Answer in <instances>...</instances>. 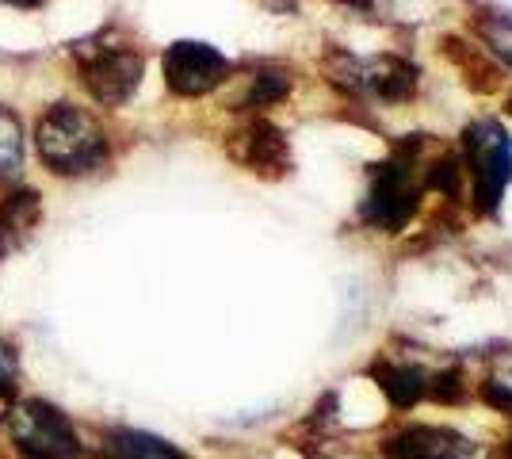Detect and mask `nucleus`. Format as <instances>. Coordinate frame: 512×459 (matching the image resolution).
Here are the masks:
<instances>
[{
  "label": "nucleus",
  "instance_id": "nucleus-17",
  "mask_svg": "<svg viewBox=\"0 0 512 459\" xmlns=\"http://www.w3.org/2000/svg\"><path fill=\"white\" fill-rule=\"evenodd\" d=\"M20 387V360L8 341H0V398H12Z\"/></svg>",
  "mask_w": 512,
  "mask_h": 459
},
{
  "label": "nucleus",
  "instance_id": "nucleus-1",
  "mask_svg": "<svg viewBox=\"0 0 512 459\" xmlns=\"http://www.w3.org/2000/svg\"><path fill=\"white\" fill-rule=\"evenodd\" d=\"M35 150L50 165V173L81 176L104 161L107 142L100 123L88 111L73 104H54L35 127Z\"/></svg>",
  "mask_w": 512,
  "mask_h": 459
},
{
  "label": "nucleus",
  "instance_id": "nucleus-21",
  "mask_svg": "<svg viewBox=\"0 0 512 459\" xmlns=\"http://www.w3.org/2000/svg\"><path fill=\"white\" fill-rule=\"evenodd\" d=\"M505 452H509V459H512V437H509V448H505Z\"/></svg>",
  "mask_w": 512,
  "mask_h": 459
},
{
  "label": "nucleus",
  "instance_id": "nucleus-5",
  "mask_svg": "<svg viewBox=\"0 0 512 459\" xmlns=\"http://www.w3.org/2000/svg\"><path fill=\"white\" fill-rule=\"evenodd\" d=\"M142 54L130 46H92L81 50V81L92 92L96 104L119 108L134 96V88L142 85Z\"/></svg>",
  "mask_w": 512,
  "mask_h": 459
},
{
  "label": "nucleus",
  "instance_id": "nucleus-22",
  "mask_svg": "<svg viewBox=\"0 0 512 459\" xmlns=\"http://www.w3.org/2000/svg\"><path fill=\"white\" fill-rule=\"evenodd\" d=\"M509 111H512V100H509Z\"/></svg>",
  "mask_w": 512,
  "mask_h": 459
},
{
  "label": "nucleus",
  "instance_id": "nucleus-14",
  "mask_svg": "<svg viewBox=\"0 0 512 459\" xmlns=\"http://www.w3.org/2000/svg\"><path fill=\"white\" fill-rule=\"evenodd\" d=\"M291 92V81L276 73V69H264V73H256L253 77V88H249V96H245V108H268V104H276Z\"/></svg>",
  "mask_w": 512,
  "mask_h": 459
},
{
  "label": "nucleus",
  "instance_id": "nucleus-9",
  "mask_svg": "<svg viewBox=\"0 0 512 459\" xmlns=\"http://www.w3.org/2000/svg\"><path fill=\"white\" fill-rule=\"evenodd\" d=\"M352 88H363V92H371L379 100L398 104V100H409L417 92V69L402 62V58H394V54H383V58H375L367 66L352 69Z\"/></svg>",
  "mask_w": 512,
  "mask_h": 459
},
{
  "label": "nucleus",
  "instance_id": "nucleus-12",
  "mask_svg": "<svg viewBox=\"0 0 512 459\" xmlns=\"http://www.w3.org/2000/svg\"><path fill=\"white\" fill-rule=\"evenodd\" d=\"M371 375L379 379L383 394L398 406V410L417 406V402L428 394V375L421 372V368H413V364H375Z\"/></svg>",
  "mask_w": 512,
  "mask_h": 459
},
{
  "label": "nucleus",
  "instance_id": "nucleus-3",
  "mask_svg": "<svg viewBox=\"0 0 512 459\" xmlns=\"http://www.w3.org/2000/svg\"><path fill=\"white\" fill-rule=\"evenodd\" d=\"M8 437L27 459H81L85 444L73 421L43 398H23L8 410Z\"/></svg>",
  "mask_w": 512,
  "mask_h": 459
},
{
  "label": "nucleus",
  "instance_id": "nucleus-13",
  "mask_svg": "<svg viewBox=\"0 0 512 459\" xmlns=\"http://www.w3.org/2000/svg\"><path fill=\"white\" fill-rule=\"evenodd\" d=\"M23 169V127L8 108H0V180H16Z\"/></svg>",
  "mask_w": 512,
  "mask_h": 459
},
{
  "label": "nucleus",
  "instance_id": "nucleus-10",
  "mask_svg": "<svg viewBox=\"0 0 512 459\" xmlns=\"http://www.w3.org/2000/svg\"><path fill=\"white\" fill-rule=\"evenodd\" d=\"M39 219V192L35 188H20L8 199H0V257L20 249L23 241L31 238Z\"/></svg>",
  "mask_w": 512,
  "mask_h": 459
},
{
  "label": "nucleus",
  "instance_id": "nucleus-4",
  "mask_svg": "<svg viewBox=\"0 0 512 459\" xmlns=\"http://www.w3.org/2000/svg\"><path fill=\"white\" fill-rule=\"evenodd\" d=\"M463 153H467V169L474 180V203L482 215H493L501 207V196L512 180V138L501 123L482 119L470 123L463 131Z\"/></svg>",
  "mask_w": 512,
  "mask_h": 459
},
{
  "label": "nucleus",
  "instance_id": "nucleus-16",
  "mask_svg": "<svg viewBox=\"0 0 512 459\" xmlns=\"http://www.w3.org/2000/svg\"><path fill=\"white\" fill-rule=\"evenodd\" d=\"M428 394L440 398V402H463V394H467V387H463V372H459V368H448V372L432 375Z\"/></svg>",
  "mask_w": 512,
  "mask_h": 459
},
{
  "label": "nucleus",
  "instance_id": "nucleus-6",
  "mask_svg": "<svg viewBox=\"0 0 512 459\" xmlns=\"http://www.w3.org/2000/svg\"><path fill=\"white\" fill-rule=\"evenodd\" d=\"M165 81L176 96H207L211 88H218L230 77V62L207 43H172L165 50Z\"/></svg>",
  "mask_w": 512,
  "mask_h": 459
},
{
  "label": "nucleus",
  "instance_id": "nucleus-11",
  "mask_svg": "<svg viewBox=\"0 0 512 459\" xmlns=\"http://www.w3.org/2000/svg\"><path fill=\"white\" fill-rule=\"evenodd\" d=\"M107 459H188L165 437H153L142 429H111L104 437Z\"/></svg>",
  "mask_w": 512,
  "mask_h": 459
},
{
  "label": "nucleus",
  "instance_id": "nucleus-2",
  "mask_svg": "<svg viewBox=\"0 0 512 459\" xmlns=\"http://www.w3.org/2000/svg\"><path fill=\"white\" fill-rule=\"evenodd\" d=\"M413 146H402L398 153H390L383 165L371 169V192L360 203V219L375 230L398 234L406 230L409 219L421 207V184L413 180Z\"/></svg>",
  "mask_w": 512,
  "mask_h": 459
},
{
  "label": "nucleus",
  "instance_id": "nucleus-20",
  "mask_svg": "<svg viewBox=\"0 0 512 459\" xmlns=\"http://www.w3.org/2000/svg\"><path fill=\"white\" fill-rule=\"evenodd\" d=\"M0 4H12V8H39L43 0H0Z\"/></svg>",
  "mask_w": 512,
  "mask_h": 459
},
{
  "label": "nucleus",
  "instance_id": "nucleus-8",
  "mask_svg": "<svg viewBox=\"0 0 512 459\" xmlns=\"http://www.w3.org/2000/svg\"><path fill=\"white\" fill-rule=\"evenodd\" d=\"M230 153L245 169H253L260 176H283L291 173V150H287V138L279 127H272L268 119H253L245 131L234 134Z\"/></svg>",
  "mask_w": 512,
  "mask_h": 459
},
{
  "label": "nucleus",
  "instance_id": "nucleus-19",
  "mask_svg": "<svg viewBox=\"0 0 512 459\" xmlns=\"http://www.w3.org/2000/svg\"><path fill=\"white\" fill-rule=\"evenodd\" d=\"M482 398L490 402L493 410H512V391L505 383H497V379H490V383L482 387Z\"/></svg>",
  "mask_w": 512,
  "mask_h": 459
},
{
  "label": "nucleus",
  "instance_id": "nucleus-7",
  "mask_svg": "<svg viewBox=\"0 0 512 459\" xmlns=\"http://www.w3.org/2000/svg\"><path fill=\"white\" fill-rule=\"evenodd\" d=\"M386 459H474L478 444L444 425H409L402 433L386 437Z\"/></svg>",
  "mask_w": 512,
  "mask_h": 459
},
{
  "label": "nucleus",
  "instance_id": "nucleus-15",
  "mask_svg": "<svg viewBox=\"0 0 512 459\" xmlns=\"http://www.w3.org/2000/svg\"><path fill=\"white\" fill-rule=\"evenodd\" d=\"M428 188H440L448 199H459V188H463V161L459 157H440L428 173Z\"/></svg>",
  "mask_w": 512,
  "mask_h": 459
},
{
  "label": "nucleus",
  "instance_id": "nucleus-18",
  "mask_svg": "<svg viewBox=\"0 0 512 459\" xmlns=\"http://www.w3.org/2000/svg\"><path fill=\"white\" fill-rule=\"evenodd\" d=\"M486 35H490V46L505 58L512 66V23H490L486 27Z\"/></svg>",
  "mask_w": 512,
  "mask_h": 459
}]
</instances>
